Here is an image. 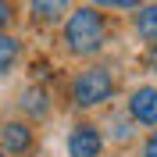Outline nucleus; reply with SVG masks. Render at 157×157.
I'll use <instances>...</instances> for the list:
<instances>
[{"label":"nucleus","mask_w":157,"mask_h":157,"mask_svg":"<svg viewBox=\"0 0 157 157\" xmlns=\"http://www.w3.org/2000/svg\"><path fill=\"white\" fill-rule=\"evenodd\" d=\"M29 11L36 25H57L71 11V0H29Z\"/></svg>","instance_id":"7"},{"label":"nucleus","mask_w":157,"mask_h":157,"mask_svg":"<svg viewBox=\"0 0 157 157\" xmlns=\"http://www.w3.org/2000/svg\"><path fill=\"white\" fill-rule=\"evenodd\" d=\"M61 39H64V50L71 57H93L104 50L107 43V18L100 14V7L86 4V7H75L64 14V25H61Z\"/></svg>","instance_id":"1"},{"label":"nucleus","mask_w":157,"mask_h":157,"mask_svg":"<svg viewBox=\"0 0 157 157\" xmlns=\"http://www.w3.org/2000/svg\"><path fill=\"white\" fill-rule=\"evenodd\" d=\"M32 157H47V154H32Z\"/></svg>","instance_id":"15"},{"label":"nucleus","mask_w":157,"mask_h":157,"mask_svg":"<svg viewBox=\"0 0 157 157\" xmlns=\"http://www.w3.org/2000/svg\"><path fill=\"white\" fill-rule=\"evenodd\" d=\"M114 75H111L107 64H86L82 71H75L71 78V104L78 111H89V107H100V104H107L114 97Z\"/></svg>","instance_id":"2"},{"label":"nucleus","mask_w":157,"mask_h":157,"mask_svg":"<svg viewBox=\"0 0 157 157\" xmlns=\"http://www.w3.org/2000/svg\"><path fill=\"white\" fill-rule=\"evenodd\" d=\"M132 21H136V36L139 39L157 43V4H139Z\"/></svg>","instance_id":"8"},{"label":"nucleus","mask_w":157,"mask_h":157,"mask_svg":"<svg viewBox=\"0 0 157 157\" xmlns=\"http://www.w3.org/2000/svg\"><path fill=\"white\" fill-rule=\"evenodd\" d=\"M93 7H111V0H89Z\"/></svg>","instance_id":"14"},{"label":"nucleus","mask_w":157,"mask_h":157,"mask_svg":"<svg viewBox=\"0 0 157 157\" xmlns=\"http://www.w3.org/2000/svg\"><path fill=\"white\" fill-rule=\"evenodd\" d=\"M18 54H21L18 36H11L7 29H0V75H7V71L18 64Z\"/></svg>","instance_id":"9"},{"label":"nucleus","mask_w":157,"mask_h":157,"mask_svg":"<svg viewBox=\"0 0 157 157\" xmlns=\"http://www.w3.org/2000/svg\"><path fill=\"white\" fill-rule=\"evenodd\" d=\"M128 118L147 128L157 125V89L154 86H136L128 93Z\"/></svg>","instance_id":"5"},{"label":"nucleus","mask_w":157,"mask_h":157,"mask_svg":"<svg viewBox=\"0 0 157 157\" xmlns=\"http://www.w3.org/2000/svg\"><path fill=\"white\" fill-rule=\"evenodd\" d=\"M68 157H100L104 154V132L93 121H78L68 128Z\"/></svg>","instance_id":"4"},{"label":"nucleus","mask_w":157,"mask_h":157,"mask_svg":"<svg viewBox=\"0 0 157 157\" xmlns=\"http://www.w3.org/2000/svg\"><path fill=\"white\" fill-rule=\"evenodd\" d=\"M0 157H7V154H4V150H0Z\"/></svg>","instance_id":"16"},{"label":"nucleus","mask_w":157,"mask_h":157,"mask_svg":"<svg viewBox=\"0 0 157 157\" xmlns=\"http://www.w3.org/2000/svg\"><path fill=\"white\" fill-rule=\"evenodd\" d=\"M143 0H111V7H118V11H136Z\"/></svg>","instance_id":"12"},{"label":"nucleus","mask_w":157,"mask_h":157,"mask_svg":"<svg viewBox=\"0 0 157 157\" xmlns=\"http://www.w3.org/2000/svg\"><path fill=\"white\" fill-rule=\"evenodd\" d=\"M32 147H36V128H32V121H21V118L0 121V150L7 157L32 154Z\"/></svg>","instance_id":"3"},{"label":"nucleus","mask_w":157,"mask_h":157,"mask_svg":"<svg viewBox=\"0 0 157 157\" xmlns=\"http://www.w3.org/2000/svg\"><path fill=\"white\" fill-rule=\"evenodd\" d=\"M18 107H21V114L29 118V121H43L50 114V93L43 86H29V89H21Z\"/></svg>","instance_id":"6"},{"label":"nucleus","mask_w":157,"mask_h":157,"mask_svg":"<svg viewBox=\"0 0 157 157\" xmlns=\"http://www.w3.org/2000/svg\"><path fill=\"white\" fill-rule=\"evenodd\" d=\"M150 47H154L150 50V64H154V71H157V43H150Z\"/></svg>","instance_id":"13"},{"label":"nucleus","mask_w":157,"mask_h":157,"mask_svg":"<svg viewBox=\"0 0 157 157\" xmlns=\"http://www.w3.org/2000/svg\"><path fill=\"white\" fill-rule=\"evenodd\" d=\"M143 157H157V125L147 139H143Z\"/></svg>","instance_id":"11"},{"label":"nucleus","mask_w":157,"mask_h":157,"mask_svg":"<svg viewBox=\"0 0 157 157\" xmlns=\"http://www.w3.org/2000/svg\"><path fill=\"white\" fill-rule=\"evenodd\" d=\"M14 25V0H0V29Z\"/></svg>","instance_id":"10"}]
</instances>
